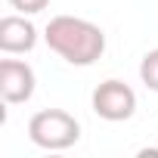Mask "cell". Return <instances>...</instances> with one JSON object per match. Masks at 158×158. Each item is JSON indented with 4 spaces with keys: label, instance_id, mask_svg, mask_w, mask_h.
Here are the masks:
<instances>
[{
    "label": "cell",
    "instance_id": "cell-1",
    "mask_svg": "<svg viewBox=\"0 0 158 158\" xmlns=\"http://www.w3.org/2000/svg\"><path fill=\"white\" fill-rule=\"evenodd\" d=\"M47 47L62 56L68 65H93L102 53H106V34L99 25L77 19V16H53L44 28Z\"/></svg>",
    "mask_w": 158,
    "mask_h": 158
},
{
    "label": "cell",
    "instance_id": "cell-2",
    "mask_svg": "<svg viewBox=\"0 0 158 158\" xmlns=\"http://www.w3.org/2000/svg\"><path fill=\"white\" fill-rule=\"evenodd\" d=\"M28 139L37 149L62 152V149H71L77 139H81V124H77L74 115H68L62 109H44V112L31 115V121H28Z\"/></svg>",
    "mask_w": 158,
    "mask_h": 158
},
{
    "label": "cell",
    "instance_id": "cell-3",
    "mask_svg": "<svg viewBox=\"0 0 158 158\" xmlns=\"http://www.w3.org/2000/svg\"><path fill=\"white\" fill-rule=\"evenodd\" d=\"M93 112H96L102 121H112V124L127 121V118H133V112H136V93H133L124 81L109 77V81H102V84L93 90Z\"/></svg>",
    "mask_w": 158,
    "mask_h": 158
},
{
    "label": "cell",
    "instance_id": "cell-4",
    "mask_svg": "<svg viewBox=\"0 0 158 158\" xmlns=\"http://www.w3.org/2000/svg\"><path fill=\"white\" fill-rule=\"evenodd\" d=\"M37 87V77L34 68L22 59H3L0 62V96L10 106H22L34 96Z\"/></svg>",
    "mask_w": 158,
    "mask_h": 158
},
{
    "label": "cell",
    "instance_id": "cell-5",
    "mask_svg": "<svg viewBox=\"0 0 158 158\" xmlns=\"http://www.w3.org/2000/svg\"><path fill=\"white\" fill-rule=\"evenodd\" d=\"M34 47H37V28L22 13L0 19V50H3L6 56H13V53H31Z\"/></svg>",
    "mask_w": 158,
    "mask_h": 158
},
{
    "label": "cell",
    "instance_id": "cell-6",
    "mask_svg": "<svg viewBox=\"0 0 158 158\" xmlns=\"http://www.w3.org/2000/svg\"><path fill=\"white\" fill-rule=\"evenodd\" d=\"M139 81L152 93H158V50H149L143 56V62H139Z\"/></svg>",
    "mask_w": 158,
    "mask_h": 158
},
{
    "label": "cell",
    "instance_id": "cell-7",
    "mask_svg": "<svg viewBox=\"0 0 158 158\" xmlns=\"http://www.w3.org/2000/svg\"><path fill=\"white\" fill-rule=\"evenodd\" d=\"M10 6L16 13H22V16H34V13H40V10L50 6V0H10Z\"/></svg>",
    "mask_w": 158,
    "mask_h": 158
}]
</instances>
